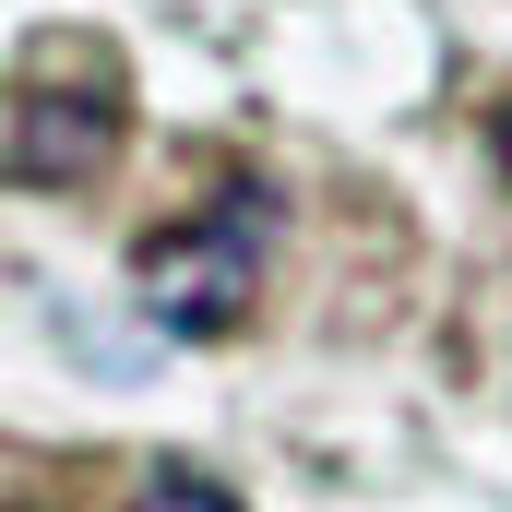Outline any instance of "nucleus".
<instances>
[{
    "mask_svg": "<svg viewBox=\"0 0 512 512\" xmlns=\"http://www.w3.org/2000/svg\"><path fill=\"white\" fill-rule=\"evenodd\" d=\"M262 239H274L262 191H215L203 215L155 227V239L131 251V298H143V322H167V334H191V346L239 334L251 298H262Z\"/></svg>",
    "mask_w": 512,
    "mask_h": 512,
    "instance_id": "nucleus-1",
    "label": "nucleus"
},
{
    "mask_svg": "<svg viewBox=\"0 0 512 512\" xmlns=\"http://www.w3.org/2000/svg\"><path fill=\"white\" fill-rule=\"evenodd\" d=\"M131 512H239V501H227L215 477H191V465H167V477H143V501H131Z\"/></svg>",
    "mask_w": 512,
    "mask_h": 512,
    "instance_id": "nucleus-3",
    "label": "nucleus"
},
{
    "mask_svg": "<svg viewBox=\"0 0 512 512\" xmlns=\"http://www.w3.org/2000/svg\"><path fill=\"white\" fill-rule=\"evenodd\" d=\"M489 155H501V179H512V108H501V120H489Z\"/></svg>",
    "mask_w": 512,
    "mask_h": 512,
    "instance_id": "nucleus-4",
    "label": "nucleus"
},
{
    "mask_svg": "<svg viewBox=\"0 0 512 512\" xmlns=\"http://www.w3.org/2000/svg\"><path fill=\"white\" fill-rule=\"evenodd\" d=\"M108 143H120V84H108V72H96V96H84V108H72V84H24V96H12V120H0V179L60 191V179L108 167Z\"/></svg>",
    "mask_w": 512,
    "mask_h": 512,
    "instance_id": "nucleus-2",
    "label": "nucleus"
}]
</instances>
